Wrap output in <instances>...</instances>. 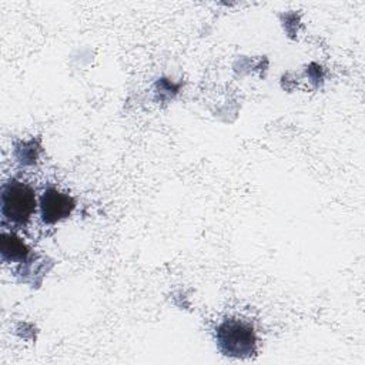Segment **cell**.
Returning <instances> with one entry per match:
<instances>
[{
    "mask_svg": "<svg viewBox=\"0 0 365 365\" xmlns=\"http://www.w3.org/2000/svg\"><path fill=\"white\" fill-rule=\"evenodd\" d=\"M1 217L14 225H26L36 211V192L23 181L10 180L1 187Z\"/></svg>",
    "mask_w": 365,
    "mask_h": 365,
    "instance_id": "cell-2",
    "label": "cell"
},
{
    "mask_svg": "<svg viewBox=\"0 0 365 365\" xmlns=\"http://www.w3.org/2000/svg\"><path fill=\"white\" fill-rule=\"evenodd\" d=\"M76 207L74 198L57 188H47L40 197V214L44 224H56L67 218Z\"/></svg>",
    "mask_w": 365,
    "mask_h": 365,
    "instance_id": "cell-3",
    "label": "cell"
},
{
    "mask_svg": "<svg viewBox=\"0 0 365 365\" xmlns=\"http://www.w3.org/2000/svg\"><path fill=\"white\" fill-rule=\"evenodd\" d=\"M29 247L20 237L13 232H1L0 254L3 261L23 262L29 257Z\"/></svg>",
    "mask_w": 365,
    "mask_h": 365,
    "instance_id": "cell-4",
    "label": "cell"
},
{
    "mask_svg": "<svg viewBox=\"0 0 365 365\" xmlns=\"http://www.w3.org/2000/svg\"><path fill=\"white\" fill-rule=\"evenodd\" d=\"M217 346L225 356L250 358L257 351V335L251 324L227 318L215 328Z\"/></svg>",
    "mask_w": 365,
    "mask_h": 365,
    "instance_id": "cell-1",
    "label": "cell"
}]
</instances>
